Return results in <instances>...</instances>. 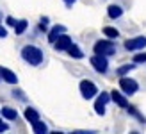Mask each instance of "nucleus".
I'll list each match as a JSON object with an SVG mask.
<instances>
[{
  "label": "nucleus",
  "instance_id": "obj_4",
  "mask_svg": "<svg viewBox=\"0 0 146 134\" xmlns=\"http://www.w3.org/2000/svg\"><path fill=\"white\" fill-rule=\"evenodd\" d=\"M80 93H82V96L86 100H89V98H93L94 95H98V88L94 86L91 80H87V79H84V80H80Z\"/></svg>",
  "mask_w": 146,
  "mask_h": 134
},
{
  "label": "nucleus",
  "instance_id": "obj_26",
  "mask_svg": "<svg viewBox=\"0 0 146 134\" xmlns=\"http://www.w3.org/2000/svg\"><path fill=\"white\" fill-rule=\"evenodd\" d=\"M62 2H64V5H66V7H68V9H71V5H73V4H75V2H77V0H62Z\"/></svg>",
  "mask_w": 146,
  "mask_h": 134
},
{
  "label": "nucleus",
  "instance_id": "obj_1",
  "mask_svg": "<svg viewBox=\"0 0 146 134\" xmlns=\"http://www.w3.org/2000/svg\"><path fill=\"white\" fill-rule=\"evenodd\" d=\"M21 57L31 66H39L43 63V50L34 47V45H25V47L21 48Z\"/></svg>",
  "mask_w": 146,
  "mask_h": 134
},
{
  "label": "nucleus",
  "instance_id": "obj_30",
  "mask_svg": "<svg viewBox=\"0 0 146 134\" xmlns=\"http://www.w3.org/2000/svg\"><path fill=\"white\" fill-rule=\"evenodd\" d=\"M54 134H62V132H54Z\"/></svg>",
  "mask_w": 146,
  "mask_h": 134
},
{
  "label": "nucleus",
  "instance_id": "obj_9",
  "mask_svg": "<svg viewBox=\"0 0 146 134\" xmlns=\"http://www.w3.org/2000/svg\"><path fill=\"white\" fill-rule=\"evenodd\" d=\"M0 75H2V80H5L7 84H16L18 82L16 73L11 72L9 68H5V66H0Z\"/></svg>",
  "mask_w": 146,
  "mask_h": 134
},
{
  "label": "nucleus",
  "instance_id": "obj_12",
  "mask_svg": "<svg viewBox=\"0 0 146 134\" xmlns=\"http://www.w3.org/2000/svg\"><path fill=\"white\" fill-rule=\"evenodd\" d=\"M107 14H109V18L111 20H118L123 16V9L119 5H109L107 7Z\"/></svg>",
  "mask_w": 146,
  "mask_h": 134
},
{
  "label": "nucleus",
  "instance_id": "obj_28",
  "mask_svg": "<svg viewBox=\"0 0 146 134\" xmlns=\"http://www.w3.org/2000/svg\"><path fill=\"white\" fill-rule=\"evenodd\" d=\"M5 36H7V31H5L2 25H0V38H5Z\"/></svg>",
  "mask_w": 146,
  "mask_h": 134
},
{
  "label": "nucleus",
  "instance_id": "obj_3",
  "mask_svg": "<svg viewBox=\"0 0 146 134\" xmlns=\"http://www.w3.org/2000/svg\"><path fill=\"white\" fill-rule=\"evenodd\" d=\"M119 88H121V91L125 93V95H134L137 93V89H139V84H137V80L135 79H130V77H121L119 79Z\"/></svg>",
  "mask_w": 146,
  "mask_h": 134
},
{
  "label": "nucleus",
  "instance_id": "obj_6",
  "mask_svg": "<svg viewBox=\"0 0 146 134\" xmlns=\"http://www.w3.org/2000/svg\"><path fill=\"white\" fill-rule=\"evenodd\" d=\"M123 47H125L128 52H135V50H143L146 47V38L144 36H135V38H130L123 43Z\"/></svg>",
  "mask_w": 146,
  "mask_h": 134
},
{
  "label": "nucleus",
  "instance_id": "obj_16",
  "mask_svg": "<svg viewBox=\"0 0 146 134\" xmlns=\"http://www.w3.org/2000/svg\"><path fill=\"white\" fill-rule=\"evenodd\" d=\"M2 115H4L5 120H11V122H14V120L18 118L16 109H13V107H4V109H2Z\"/></svg>",
  "mask_w": 146,
  "mask_h": 134
},
{
  "label": "nucleus",
  "instance_id": "obj_17",
  "mask_svg": "<svg viewBox=\"0 0 146 134\" xmlns=\"http://www.w3.org/2000/svg\"><path fill=\"white\" fill-rule=\"evenodd\" d=\"M68 54H70L71 57H75V59H82V57H84V52L80 50V47H77L75 43H73L71 47L68 48Z\"/></svg>",
  "mask_w": 146,
  "mask_h": 134
},
{
  "label": "nucleus",
  "instance_id": "obj_14",
  "mask_svg": "<svg viewBox=\"0 0 146 134\" xmlns=\"http://www.w3.org/2000/svg\"><path fill=\"white\" fill-rule=\"evenodd\" d=\"M25 118L29 120V123H36V122L39 120V113L34 107H27L25 109Z\"/></svg>",
  "mask_w": 146,
  "mask_h": 134
},
{
  "label": "nucleus",
  "instance_id": "obj_8",
  "mask_svg": "<svg viewBox=\"0 0 146 134\" xmlns=\"http://www.w3.org/2000/svg\"><path fill=\"white\" fill-rule=\"evenodd\" d=\"M73 45V40H71V36H68L66 32L61 34L59 38H57V41L54 43V47L55 50H59V52H68V48Z\"/></svg>",
  "mask_w": 146,
  "mask_h": 134
},
{
  "label": "nucleus",
  "instance_id": "obj_25",
  "mask_svg": "<svg viewBox=\"0 0 146 134\" xmlns=\"http://www.w3.org/2000/svg\"><path fill=\"white\" fill-rule=\"evenodd\" d=\"M13 95L16 96V98H20V100H25V96H23V91H20V89H16V91H13Z\"/></svg>",
  "mask_w": 146,
  "mask_h": 134
},
{
  "label": "nucleus",
  "instance_id": "obj_20",
  "mask_svg": "<svg viewBox=\"0 0 146 134\" xmlns=\"http://www.w3.org/2000/svg\"><path fill=\"white\" fill-rule=\"evenodd\" d=\"M104 34L107 36V38H111V40H116L119 36V31L114 29V27H104Z\"/></svg>",
  "mask_w": 146,
  "mask_h": 134
},
{
  "label": "nucleus",
  "instance_id": "obj_29",
  "mask_svg": "<svg viewBox=\"0 0 146 134\" xmlns=\"http://www.w3.org/2000/svg\"><path fill=\"white\" fill-rule=\"evenodd\" d=\"M130 134H139V132H135V131H134V132H130Z\"/></svg>",
  "mask_w": 146,
  "mask_h": 134
},
{
  "label": "nucleus",
  "instance_id": "obj_7",
  "mask_svg": "<svg viewBox=\"0 0 146 134\" xmlns=\"http://www.w3.org/2000/svg\"><path fill=\"white\" fill-rule=\"evenodd\" d=\"M91 66L98 73H105L109 70V61H107V56H100V54H94L91 57Z\"/></svg>",
  "mask_w": 146,
  "mask_h": 134
},
{
  "label": "nucleus",
  "instance_id": "obj_13",
  "mask_svg": "<svg viewBox=\"0 0 146 134\" xmlns=\"http://www.w3.org/2000/svg\"><path fill=\"white\" fill-rule=\"evenodd\" d=\"M127 113H128L130 116H134L135 120H139L141 123H146V116H144L143 113H139V111H137V107H134V106H128V107H127Z\"/></svg>",
  "mask_w": 146,
  "mask_h": 134
},
{
  "label": "nucleus",
  "instance_id": "obj_15",
  "mask_svg": "<svg viewBox=\"0 0 146 134\" xmlns=\"http://www.w3.org/2000/svg\"><path fill=\"white\" fill-rule=\"evenodd\" d=\"M32 131H34V134H48L46 123H45V122H41V120H38L36 123H32Z\"/></svg>",
  "mask_w": 146,
  "mask_h": 134
},
{
  "label": "nucleus",
  "instance_id": "obj_22",
  "mask_svg": "<svg viewBox=\"0 0 146 134\" xmlns=\"http://www.w3.org/2000/svg\"><path fill=\"white\" fill-rule=\"evenodd\" d=\"M134 63H135V64L146 63V54H135V56H134Z\"/></svg>",
  "mask_w": 146,
  "mask_h": 134
},
{
  "label": "nucleus",
  "instance_id": "obj_11",
  "mask_svg": "<svg viewBox=\"0 0 146 134\" xmlns=\"http://www.w3.org/2000/svg\"><path fill=\"white\" fill-rule=\"evenodd\" d=\"M64 32H66V27H64V25H55L52 31H48V41L50 43H55L57 38H59L61 34H64Z\"/></svg>",
  "mask_w": 146,
  "mask_h": 134
},
{
  "label": "nucleus",
  "instance_id": "obj_24",
  "mask_svg": "<svg viewBox=\"0 0 146 134\" xmlns=\"http://www.w3.org/2000/svg\"><path fill=\"white\" fill-rule=\"evenodd\" d=\"M7 129H9V125H7L4 120H0V134H2V132H5Z\"/></svg>",
  "mask_w": 146,
  "mask_h": 134
},
{
  "label": "nucleus",
  "instance_id": "obj_18",
  "mask_svg": "<svg viewBox=\"0 0 146 134\" xmlns=\"http://www.w3.org/2000/svg\"><path fill=\"white\" fill-rule=\"evenodd\" d=\"M27 27H29V21H27V20H18L16 27H14V32L20 36V34H23V32L27 31Z\"/></svg>",
  "mask_w": 146,
  "mask_h": 134
},
{
  "label": "nucleus",
  "instance_id": "obj_27",
  "mask_svg": "<svg viewBox=\"0 0 146 134\" xmlns=\"http://www.w3.org/2000/svg\"><path fill=\"white\" fill-rule=\"evenodd\" d=\"M71 134H96V132H94V131H75Z\"/></svg>",
  "mask_w": 146,
  "mask_h": 134
},
{
  "label": "nucleus",
  "instance_id": "obj_2",
  "mask_svg": "<svg viewBox=\"0 0 146 134\" xmlns=\"http://www.w3.org/2000/svg\"><path fill=\"white\" fill-rule=\"evenodd\" d=\"M94 54H100V56H114L116 54V45L111 40H100L94 43Z\"/></svg>",
  "mask_w": 146,
  "mask_h": 134
},
{
  "label": "nucleus",
  "instance_id": "obj_21",
  "mask_svg": "<svg viewBox=\"0 0 146 134\" xmlns=\"http://www.w3.org/2000/svg\"><path fill=\"white\" fill-rule=\"evenodd\" d=\"M38 29L41 32H46L48 31V16H43L41 20H39V25H38Z\"/></svg>",
  "mask_w": 146,
  "mask_h": 134
},
{
  "label": "nucleus",
  "instance_id": "obj_19",
  "mask_svg": "<svg viewBox=\"0 0 146 134\" xmlns=\"http://www.w3.org/2000/svg\"><path fill=\"white\" fill-rule=\"evenodd\" d=\"M134 68H135L134 64H123V66H119V68L116 70V75H119V77H125L127 73H128V72H132Z\"/></svg>",
  "mask_w": 146,
  "mask_h": 134
},
{
  "label": "nucleus",
  "instance_id": "obj_31",
  "mask_svg": "<svg viewBox=\"0 0 146 134\" xmlns=\"http://www.w3.org/2000/svg\"><path fill=\"white\" fill-rule=\"evenodd\" d=\"M0 80H2V75H0Z\"/></svg>",
  "mask_w": 146,
  "mask_h": 134
},
{
  "label": "nucleus",
  "instance_id": "obj_5",
  "mask_svg": "<svg viewBox=\"0 0 146 134\" xmlns=\"http://www.w3.org/2000/svg\"><path fill=\"white\" fill-rule=\"evenodd\" d=\"M109 100H112L111 93H107V91H102V93L98 95L96 102H94V111H96V115H100V116H104V115H105V107H107Z\"/></svg>",
  "mask_w": 146,
  "mask_h": 134
},
{
  "label": "nucleus",
  "instance_id": "obj_23",
  "mask_svg": "<svg viewBox=\"0 0 146 134\" xmlns=\"http://www.w3.org/2000/svg\"><path fill=\"white\" fill-rule=\"evenodd\" d=\"M5 21H7V25H9V27H13V29L16 27V23H18V21L14 20L13 16H7V18H5Z\"/></svg>",
  "mask_w": 146,
  "mask_h": 134
},
{
  "label": "nucleus",
  "instance_id": "obj_10",
  "mask_svg": "<svg viewBox=\"0 0 146 134\" xmlns=\"http://www.w3.org/2000/svg\"><path fill=\"white\" fill-rule=\"evenodd\" d=\"M111 96H112V100H114V104H118L119 107H123V109H127L130 104H128V98L125 96V93H119V91H114L111 93Z\"/></svg>",
  "mask_w": 146,
  "mask_h": 134
}]
</instances>
